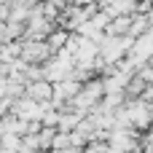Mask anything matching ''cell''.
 Instances as JSON below:
<instances>
[{
  "label": "cell",
  "instance_id": "6da1fadb",
  "mask_svg": "<svg viewBox=\"0 0 153 153\" xmlns=\"http://www.w3.org/2000/svg\"><path fill=\"white\" fill-rule=\"evenodd\" d=\"M54 59V54H51V48H48V43L46 40H22V62H27V65H48Z\"/></svg>",
  "mask_w": 153,
  "mask_h": 153
},
{
  "label": "cell",
  "instance_id": "7a4b0ae2",
  "mask_svg": "<svg viewBox=\"0 0 153 153\" xmlns=\"http://www.w3.org/2000/svg\"><path fill=\"white\" fill-rule=\"evenodd\" d=\"M24 97H27V100H35V102H40V105H48V102H54V83H51L48 78L27 81Z\"/></svg>",
  "mask_w": 153,
  "mask_h": 153
},
{
  "label": "cell",
  "instance_id": "3957f363",
  "mask_svg": "<svg viewBox=\"0 0 153 153\" xmlns=\"http://www.w3.org/2000/svg\"><path fill=\"white\" fill-rule=\"evenodd\" d=\"M132 24H134V13H118V16L110 19L105 35H110V38H126V35H132Z\"/></svg>",
  "mask_w": 153,
  "mask_h": 153
},
{
  "label": "cell",
  "instance_id": "277c9868",
  "mask_svg": "<svg viewBox=\"0 0 153 153\" xmlns=\"http://www.w3.org/2000/svg\"><path fill=\"white\" fill-rule=\"evenodd\" d=\"M70 40H73V32L70 30H65V27H56L48 38H46V43H48V48H51V54L56 56V54H62L67 46H70Z\"/></svg>",
  "mask_w": 153,
  "mask_h": 153
},
{
  "label": "cell",
  "instance_id": "5b68a950",
  "mask_svg": "<svg viewBox=\"0 0 153 153\" xmlns=\"http://www.w3.org/2000/svg\"><path fill=\"white\" fill-rule=\"evenodd\" d=\"M132 56L140 59L143 65H148V59L153 56V32L143 35V38H137V43H134V48H132Z\"/></svg>",
  "mask_w": 153,
  "mask_h": 153
},
{
  "label": "cell",
  "instance_id": "8992f818",
  "mask_svg": "<svg viewBox=\"0 0 153 153\" xmlns=\"http://www.w3.org/2000/svg\"><path fill=\"white\" fill-rule=\"evenodd\" d=\"M148 89H151V86H148L140 75H132V81L126 83V91H124V94H126V102H129V100H143Z\"/></svg>",
  "mask_w": 153,
  "mask_h": 153
},
{
  "label": "cell",
  "instance_id": "52a82bcc",
  "mask_svg": "<svg viewBox=\"0 0 153 153\" xmlns=\"http://www.w3.org/2000/svg\"><path fill=\"white\" fill-rule=\"evenodd\" d=\"M137 75H140V78H143V81H145L148 86H153V65H145V67H143V70H140Z\"/></svg>",
  "mask_w": 153,
  "mask_h": 153
},
{
  "label": "cell",
  "instance_id": "ba28073f",
  "mask_svg": "<svg viewBox=\"0 0 153 153\" xmlns=\"http://www.w3.org/2000/svg\"><path fill=\"white\" fill-rule=\"evenodd\" d=\"M48 153H65V151H48Z\"/></svg>",
  "mask_w": 153,
  "mask_h": 153
}]
</instances>
